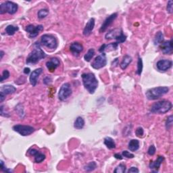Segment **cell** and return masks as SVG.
<instances>
[{
	"label": "cell",
	"mask_w": 173,
	"mask_h": 173,
	"mask_svg": "<svg viewBox=\"0 0 173 173\" xmlns=\"http://www.w3.org/2000/svg\"><path fill=\"white\" fill-rule=\"evenodd\" d=\"M72 94H73V90H72L70 84L66 82L60 87V91L58 92V98L60 101H65Z\"/></svg>",
	"instance_id": "52a82bcc"
},
{
	"label": "cell",
	"mask_w": 173,
	"mask_h": 173,
	"mask_svg": "<svg viewBox=\"0 0 173 173\" xmlns=\"http://www.w3.org/2000/svg\"><path fill=\"white\" fill-rule=\"evenodd\" d=\"M166 10L167 12L169 13V14H172L173 11V2L172 1H169L167 4V7H166Z\"/></svg>",
	"instance_id": "f35d334b"
},
{
	"label": "cell",
	"mask_w": 173,
	"mask_h": 173,
	"mask_svg": "<svg viewBox=\"0 0 173 173\" xmlns=\"http://www.w3.org/2000/svg\"><path fill=\"white\" fill-rule=\"evenodd\" d=\"M41 43L44 46L51 49H55L58 46L57 39L52 34H45L42 35Z\"/></svg>",
	"instance_id": "5b68a950"
},
{
	"label": "cell",
	"mask_w": 173,
	"mask_h": 173,
	"mask_svg": "<svg viewBox=\"0 0 173 173\" xmlns=\"http://www.w3.org/2000/svg\"><path fill=\"white\" fill-rule=\"evenodd\" d=\"M25 30L28 33V36L30 38H34V37L38 36L40 32L43 30V26H34L33 25H29L26 26Z\"/></svg>",
	"instance_id": "30bf717a"
},
{
	"label": "cell",
	"mask_w": 173,
	"mask_h": 173,
	"mask_svg": "<svg viewBox=\"0 0 173 173\" xmlns=\"http://www.w3.org/2000/svg\"><path fill=\"white\" fill-rule=\"evenodd\" d=\"M16 88L13 86V85H6L1 87L0 93H1V94H3L5 95H6L8 94H14V93L16 92Z\"/></svg>",
	"instance_id": "44dd1931"
},
{
	"label": "cell",
	"mask_w": 173,
	"mask_h": 173,
	"mask_svg": "<svg viewBox=\"0 0 173 173\" xmlns=\"http://www.w3.org/2000/svg\"><path fill=\"white\" fill-rule=\"evenodd\" d=\"M52 81V79L50 76H46V78L43 79V82L45 85H49Z\"/></svg>",
	"instance_id": "7bdbcfd3"
},
{
	"label": "cell",
	"mask_w": 173,
	"mask_h": 173,
	"mask_svg": "<svg viewBox=\"0 0 173 173\" xmlns=\"http://www.w3.org/2000/svg\"><path fill=\"white\" fill-rule=\"evenodd\" d=\"M24 73H25V74H28L29 73H30V72H31V70H30V68H25V69H24Z\"/></svg>",
	"instance_id": "bcb514c9"
},
{
	"label": "cell",
	"mask_w": 173,
	"mask_h": 173,
	"mask_svg": "<svg viewBox=\"0 0 173 173\" xmlns=\"http://www.w3.org/2000/svg\"><path fill=\"white\" fill-rule=\"evenodd\" d=\"M107 64V59H106V55L105 53H102L100 55H97V56L95 58L94 62L91 64V66L94 69L102 68L103 67L106 65Z\"/></svg>",
	"instance_id": "9c48e42d"
},
{
	"label": "cell",
	"mask_w": 173,
	"mask_h": 173,
	"mask_svg": "<svg viewBox=\"0 0 173 173\" xmlns=\"http://www.w3.org/2000/svg\"><path fill=\"white\" fill-rule=\"evenodd\" d=\"M1 169L2 171H4V172H12L11 170L7 169L6 166H5L4 162L3 160H1Z\"/></svg>",
	"instance_id": "60d3db41"
},
{
	"label": "cell",
	"mask_w": 173,
	"mask_h": 173,
	"mask_svg": "<svg viewBox=\"0 0 173 173\" xmlns=\"http://www.w3.org/2000/svg\"><path fill=\"white\" fill-rule=\"evenodd\" d=\"M161 51L165 55H171L172 54V39L170 41H166L161 43Z\"/></svg>",
	"instance_id": "9a60e30c"
},
{
	"label": "cell",
	"mask_w": 173,
	"mask_h": 173,
	"mask_svg": "<svg viewBox=\"0 0 173 173\" xmlns=\"http://www.w3.org/2000/svg\"><path fill=\"white\" fill-rule=\"evenodd\" d=\"M133 58L131 56H130L129 55H125L122 58V62H121V64H120V66L122 70H125L129 65L132 62Z\"/></svg>",
	"instance_id": "7402d4cb"
},
{
	"label": "cell",
	"mask_w": 173,
	"mask_h": 173,
	"mask_svg": "<svg viewBox=\"0 0 173 173\" xmlns=\"http://www.w3.org/2000/svg\"><path fill=\"white\" fill-rule=\"evenodd\" d=\"M143 70V61L141 58H138L137 62V74L138 75H141L142 73Z\"/></svg>",
	"instance_id": "836d02e7"
},
{
	"label": "cell",
	"mask_w": 173,
	"mask_h": 173,
	"mask_svg": "<svg viewBox=\"0 0 173 173\" xmlns=\"http://www.w3.org/2000/svg\"><path fill=\"white\" fill-rule=\"evenodd\" d=\"M18 10V5L12 1H6L0 5V14L8 13L10 14H14Z\"/></svg>",
	"instance_id": "8992f818"
},
{
	"label": "cell",
	"mask_w": 173,
	"mask_h": 173,
	"mask_svg": "<svg viewBox=\"0 0 173 173\" xmlns=\"http://www.w3.org/2000/svg\"><path fill=\"white\" fill-rule=\"evenodd\" d=\"M118 46V43L117 42L112 43H109L108 45L103 44L102 46L100 47L99 52L101 53H104L105 51H107V52L113 51V50L116 49Z\"/></svg>",
	"instance_id": "ffe728a7"
},
{
	"label": "cell",
	"mask_w": 173,
	"mask_h": 173,
	"mask_svg": "<svg viewBox=\"0 0 173 173\" xmlns=\"http://www.w3.org/2000/svg\"><path fill=\"white\" fill-rule=\"evenodd\" d=\"M128 148L131 151H136L139 148V142L137 139H132L128 145Z\"/></svg>",
	"instance_id": "603a6c76"
},
{
	"label": "cell",
	"mask_w": 173,
	"mask_h": 173,
	"mask_svg": "<svg viewBox=\"0 0 173 173\" xmlns=\"http://www.w3.org/2000/svg\"><path fill=\"white\" fill-rule=\"evenodd\" d=\"M172 123H173L172 115H170L168 117L166 121V122H165V127H166V129L167 130H169L170 128L172 127Z\"/></svg>",
	"instance_id": "e575fe53"
},
{
	"label": "cell",
	"mask_w": 173,
	"mask_h": 173,
	"mask_svg": "<svg viewBox=\"0 0 173 173\" xmlns=\"http://www.w3.org/2000/svg\"><path fill=\"white\" fill-rule=\"evenodd\" d=\"M46 57L45 52L43 51L38 43H35L34 46V49L26 58V62L27 64H35L40 60L44 59Z\"/></svg>",
	"instance_id": "7a4b0ae2"
},
{
	"label": "cell",
	"mask_w": 173,
	"mask_h": 173,
	"mask_svg": "<svg viewBox=\"0 0 173 173\" xmlns=\"http://www.w3.org/2000/svg\"><path fill=\"white\" fill-rule=\"evenodd\" d=\"M156 151V147L154 145H151L150 148H149L148 150V154L150 156H154Z\"/></svg>",
	"instance_id": "ab89813d"
},
{
	"label": "cell",
	"mask_w": 173,
	"mask_h": 173,
	"mask_svg": "<svg viewBox=\"0 0 173 173\" xmlns=\"http://www.w3.org/2000/svg\"><path fill=\"white\" fill-rule=\"evenodd\" d=\"M43 73V69L41 68H37L36 70L32 72L30 77H29V81L30 83L33 87L36 86L37 83V80H38L40 74Z\"/></svg>",
	"instance_id": "2e32d148"
},
{
	"label": "cell",
	"mask_w": 173,
	"mask_h": 173,
	"mask_svg": "<svg viewBox=\"0 0 173 173\" xmlns=\"http://www.w3.org/2000/svg\"><path fill=\"white\" fill-rule=\"evenodd\" d=\"M139 172V169H138L137 167H134V166L131 167V169H130L129 170H128V172H129V173H132V172H133V173H138Z\"/></svg>",
	"instance_id": "b9f144b4"
},
{
	"label": "cell",
	"mask_w": 173,
	"mask_h": 173,
	"mask_svg": "<svg viewBox=\"0 0 173 173\" xmlns=\"http://www.w3.org/2000/svg\"><path fill=\"white\" fill-rule=\"evenodd\" d=\"M172 62L169 60H160L156 63L158 70L161 72H166L172 67Z\"/></svg>",
	"instance_id": "7c38bea8"
},
{
	"label": "cell",
	"mask_w": 173,
	"mask_h": 173,
	"mask_svg": "<svg viewBox=\"0 0 173 173\" xmlns=\"http://www.w3.org/2000/svg\"><path fill=\"white\" fill-rule=\"evenodd\" d=\"M60 64V60L56 58H52L49 61L46 62V67L48 69V70L51 73H53L55 70L58 66Z\"/></svg>",
	"instance_id": "e0dca14e"
},
{
	"label": "cell",
	"mask_w": 173,
	"mask_h": 173,
	"mask_svg": "<svg viewBox=\"0 0 173 173\" xmlns=\"http://www.w3.org/2000/svg\"><path fill=\"white\" fill-rule=\"evenodd\" d=\"M84 126H85L84 119L82 118L81 116L77 117L75 121L74 122V127L76 129L81 130L82 129H83Z\"/></svg>",
	"instance_id": "cb8c5ba5"
},
{
	"label": "cell",
	"mask_w": 173,
	"mask_h": 173,
	"mask_svg": "<svg viewBox=\"0 0 173 173\" xmlns=\"http://www.w3.org/2000/svg\"><path fill=\"white\" fill-rule=\"evenodd\" d=\"M104 144L110 150H112L116 148V143L114 140L110 137H107L104 139Z\"/></svg>",
	"instance_id": "484cf974"
},
{
	"label": "cell",
	"mask_w": 173,
	"mask_h": 173,
	"mask_svg": "<svg viewBox=\"0 0 173 173\" xmlns=\"http://www.w3.org/2000/svg\"><path fill=\"white\" fill-rule=\"evenodd\" d=\"M18 31V26H15L13 25H8L6 28V33L8 34V35H13V34H14L16 32Z\"/></svg>",
	"instance_id": "f1b7e54d"
},
{
	"label": "cell",
	"mask_w": 173,
	"mask_h": 173,
	"mask_svg": "<svg viewBox=\"0 0 173 173\" xmlns=\"http://www.w3.org/2000/svg\"><path fill=\"white\" fill-rule=\"evenodd\" d=\"M117 16H118V14H117V13H114V14H111L110 16H109L108 17L106 18V19L104 20V22H103L102 26H101L100 33H103V32H105L108 26L115 20Z\"/></svg>",
	"instance_id": "4fadbf2b"
},
{
	"label": "cell",
	"mask_w": 173,
	"mask_h": 173,
	"mask_svg": "<svg viewBox=\"0 0 173 173\" xmlns=\"http://www.w3.org/2000/svg\"><path fill=\"white\" fill-rule=\"evenodd\" d=\"M95 21L94 18H91L89 20L83 29V34L85 36H89L91 34L95 27Z\"/></svg>",
	"instance_id": "ac0fdd59"
},
{
	"label": "cell",
	"mask_w": 173,
	"mask_h": 173,
	"mask_svg": "<svg viewBox=\"0 0 173 173\" xmlns=\"http://www.w3.org/2000/svg\"><path fill=\"white\" fill-rule=\"evenodd\" d=\"M115 39L116 40V42L118 43V44L122 43H124L125 41H126L127 36L123 33L122 31H121V32H120V33L118 34V36L116 37Z\"/></svg>",
	"instance_id": "4dcf8cb0"
},
{
	"label": "cell",
	"mask_w": 173,
	"mask_h": 173,
	"mask_svg": "<svg viewBox=\"0 0 173 173\" xmlns=\"http://www.w3.org/2000/svg\"><path fill=\"white\" fill-rule=\"evenodd\" d=\"M28 153L30 154L31 156H34V163H41L43 161L45 160L46 156L44 154L39 152L38 150H35V149H30L28 150Z\"/></svg>",
	"instance_id": "8fae6325"
},
{
	"label": "cell",
	"mask_w": 173,
	"mask_h": 173,
	"mask_svg": "<svg viewBox=\"0 0 173 173\" xmlns=\"http://www.w3.org/2000/svg\"><path fill=\"white\" fill-rule=\"evenodd\" d=\"M94 55H95V50H94V49H93V48L89 49L88 51H87V52L86 53V54H85L84 59H85V61H86V62H90V61H91V60L92 59L93 57L94 56Z\"/></svg>",
	"instance_id": "83f0119b"
},
{
	"label": "cell",
	"mask_w": 173,
	"mask_h": 173,
	"mask_svg": "<svg viewBox=\"0 0 173 173\" xmlns=\"http://www.w3.org/2000/svg\"><path fill=\"white\" fill-rule=\"evenodd\" d=\"M10 76V72L7 70H4L2 73V75L1 76V82H3L5 80H6L9 78Z\"/></svg>",
	"instance_id": "d590c367"
},
{
	"label": "cell",
	"mask_w": 173,
	"mask_h": 173,
	"mask_svg": "<svg viewBox=\"0 0 173 173\" xmlns=\"http://www.w3.org/2000/svg\"><path fill=\"white\" fill-rule=\"evenodd\" d=\"M97 168V164L95 162H90L89 163L85 165L84 167V169L85 171L87 172H91Z\"/></svg>",
	"instance_id": "f546056e"
},
{
	"label": "cell",
	"mask_w": 173,
	"mask_h": 173,
	"mask_svg": "<svg viewBox=\"0 0 173 173\" xmlns=\"http://www.w3.org/2000/svg\"><path fill=\"white\" fill-rule=\"evenodd\" d=\"M172 107V103L168 100H161L154 103L151 106L150 111L154 114H164L171 110Z\"/></svg>",
	"instance_id": "3957f363"
},
{
	"label": "cell",
	"mask_w": 173,
	"mask_h": 173,
	"mask_svg": "<svg viewBox=\"0 0 173 173\" xmlns=\"http://www.w3.org/2000/svg\"><path fill=\"white\" fill-rule=\"evenodd\" d=\"M15 132H17L22 136H28L34 131V129L31 126L23 124H16L12 127Z\"/></svg>",
	"instance_id": "ba28073f"
},
{
	"label": "cell",
	"mask_w": 173,
	"mask_h": 173,
	"mask_svg": "<svg viewBox=\"0 0 173 173\" xmlns=\"http://www.w3.org/2000/svg\"><path fill=\"white\" fill-rule=\"evenodd\" d=\"M4 55V52L3 51H1V60H2V58H3Z\"/></svg>",
	"instance_id": "7dc6e473"
},
{
	"label": "cell",
	"mask_w": 173,
	"mask_h": 173,
	"mask_svg": "<svg viewBox=\"0 0 173 173\" xmlns=\"http://www.w3.org/2000/svg\"><path fill=\"white\" fill-rule=\"evenodd\" d=\"M135 134H136L137 137H143V134H144V130L142 127H138L137 129H136V131H135Z\"/></svg>",
	"instance_id": "8d00e7d4"
},
{
	"label": "cell",
	"mask_w": 173,
	"mask_h": 173,
	"mask_svg": "<svg viewBox=\"0 0 173 173\" xmlns=\"http://www.w3.org/2000/svg\"><path fill=\"white\" fill-rule=\"evenodd\" d=\"M122 30L121 29H114V30H111L108 32V33L106 34L105 38L106 40L115 39L116 37L118 36V34L120 33Z\"/></svg>",
	"instance_id": "d4e9b609"
},
{
	"label": "cell",
	"mask_w": 173,
	"mask_h": 173,
	"mask_svg": "<svg viewBox=\"0 0 173 173\" xmlns=\"http://www.w3.org/2000/svg\"><path fill=\"white\" fill-rule=\"evenodd\" d=\"M122 156H123V157H125V158H133L135 156H134V154H133L131 153H130L129 151H122Z\"/></svg>",
	"instance_id": "74e56055"
},
{
	"label": "cell",
	"mask_w": 173,
	"mask_h": 173,
	"mask_svg": "<svg viewBox=\"0 0 173 173\" xmlns=\"http://www.w3.org/2000/svg\"><path fill=\"white\" fill-rule=\"evenodd\" d=\"M126 170H127L126 165H124L123 164H121L116 168L115 170H114V173H124L125 172H126Z\"/></svg>",
	"instance_id": "d6a6232c"
},
{
	"label": "cell",
	"mask_w": 173,
	"mask_h": 173,
	"mask_svg": "<svg viewBox=\"0 0 173 173\" xmlns=\"http://www.w3.org/2000/svg\"><path fill=\"white\" fill-rule=\"evenodd\" d=\"M169 91V88L168 87H157L148 90L145 95L149 100H156L166 94Z\"/></svg>",
	"instance_id": "277c9868"
},
{
	"label": "cell",
	"mask_w": 173,
	"mask_h": 173,
	"mask_svg": "<svg viewBox=\"0 0 173 173\" xmlns=\"http://www.w3.org/2000/svg\"><path fill=\"white\" fill-rule=\"evenodd\" d=\"M163 40H164V34L162 33V32L158 31V33L156 34L155 37H154V43L155 46H159L160 44H161V43L163 42Z\"/></svg>",
	"instance_id": "4316f807"
},
{
	"label": "cell",
	"mask_w": 173,
	"mask_h": 173,
	"mask_svg": "<svg viewBox=\"0 0 173 173\" xmlns=\"http://www.w3.org/2000/svg\"><path fill=\"white\" fill-rule=\"evenodd\" d=\"M82 84L90 94H94L98 87V81L94 73H83L81 75Z\"/></svg>",
	"instance_id": "6da1fadb"
},
{
	"label": "cell",
	"mask_w": 173,
	"mask_h": 173,
	"mask_svg": "<svg viewBox=\"0 0 173 173\" xmlns=\"http://www.w3.org/2000/svg\"><path fill=\"white\" fill-rule=\"evenodd\" d=\"M5 98H6V95L0 93V102L1 103L3 102V101L5 100Z\"/></svg>",
	"instance_id": "ee69618b"
},
{
	"label": "cell",
	"mask_w": 173,
	"mask_h": 173,
	"mask_svg": "<svg viewBox=\"0 0 173 173\" xmlns=\"http://www.w3.org/2000/svg\"><path fill=\"white\" fill-rule=\"evenodd\" d=\"M114 157H115V158H116V159H118V160H122V156H121V154H114Z\"/></svg>",
	"instance_id": "f6af8a7d"
},
{
	"label": "cell",
	"mask_w": 173,
	"mask_h": 173,
	"mask_svg": "<svg viewBox=\"0 0 173 173\" xmlns=\"http://www.w3.org/2000/svg\"><path fill=\"white\" fill-rule=\"evenodd\" d=\"M70 50L74 55H79L83 50V46L78 42H74L70 45Z\"/></svg>",
	"instance_id": "d6986e66"
},
{
	"label": "cell",
	"mask_w": 173,
	"mask_h": 173,
	"mask_svg": "<svg viewBox=\"0 0 173 173\" xmlns=\"http://www.w3.org/2000/svg\"><path fill=\"white\" fill-rule=\"evenodd\" d=\"M164 160V157L162 156H159L155 161H151L150 164V169L151 170V172H158L162 162Z\"/></svg>",
	"instance_id": "5bb4252c"
},
{
	"label": "cell",
	"mask_w": 173,
	"mask_h": 173,
	"mask_svg": "<svg viewBox=\"0 0 173 173\" xmlns=\"http://www.w3.org/2000/svg\"><path fill=\"white\" fill-rule=\"evenodd\" d=\"M49 14V10L47 9H41L37 13V16L39 19H43L46 18Z\"/></svg>",
	"instance_id": "1f68e13d"
}]
</instances>
